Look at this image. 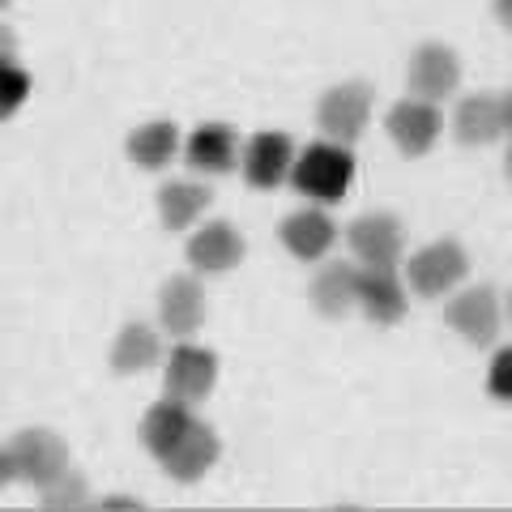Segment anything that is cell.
I'll use <instances>...</instances> for the list:
<instances>
[{
  "mask_svg": "<svg viewBox=\"0 0 512 512\" xmlns=\"http://www.w3.org/2000/svg\"><path fill=\"white\" fill-rule=\"evenodd\" d=\"M291 184L308 201H342L355 184V154H350L346 141H316L295 158Z\"/></svg>",
  "mask_w": 512,
  "mask_h": 512,
  "instance_id": "obj_1",
  "label": "cell"
},
{
  "mask_svg": "<svg viewBox=\"0 0 512 512\" xmlns=\"http://www.w3.org/2000/svg\"><path fill=\"white\" fill-rule=\"evenodd\" d=\"M466 274H470V256H466V248H461L457 239H436V244L414 252L410 265H406V278L423 299L448 295Z\"/></svg>",
  "mask_w": 512,
  "mask_h": 512,
  "instance_id": "obj_2",
  "label": "cell"
},
{
  "mask_svg": "<svg viewBox=\"0 0 512 512\" xmlns=\"http://www.w3.org/2000/svg\"><path fill=\"white\" fill-rule=\"evenodd\" d=\"M5 453H9L13 478H22V483H35V487H52L56 478L69 470V453H64L60 436H52V431H43V427L18 431Z\"/></svg>",
  "mask_w": 512,
  "mask_h": 512,
  "instance_id": "obj_3",
  "label": "cell"
},
{
  "mask_svg": "<svg viewBox=\"0 0 512 512\" xmlns=\"http://www.w3.org/2000/svg\"><path fill=\"white\" fill-rule=\"evenodd\" d=\"M453 128L461 146H491V141H500L512 128V94H495V90L466 94L457 103Z\"/></svg>",
  "mask_w": 512,
  "mask_h": 512,
  "instance_id": "obj_4",
  "label": "cell"
},
{
  "mask_svg": "<svg viewBox=\"0 0 512 512\" xmlns=\"http://www.w3.org/2000/svg\"><path fill=\"white\" fill-rule=\"evenodd\" d=\"M457 82H461V60L453 47H444V43H423L406 64V86L414 99L440 103L457 90Z\"/></svg>",
  "mask_w": 512,
  "mask_h": 512,
  "instance_id": "obj_5",
  "label": "cell"
},
{
  "mask_svg": "<svg viewBox=\"0 0 512 512\" xmlns=\"http://www.w3.org/2000/svg\"><path fill=\"white\" fill-rule=\"evenodd\" d=\"M367 116H372V90H367L363 82H342L325 90V99H320V133L333 137V141H355L363 128H367Z\"/></svg>",
  "mask_w": 512,
  "mask_h": 512,
  "instance_id": "obj_6",
  "label": "cell"
},
{
  "mask_svg": "<svg viewBox=\"0 0 512 512\" xmlns=\"http://www.w3.org/2000/svg\"><path fill=\"white\" fill-rule=\"evenodd\" d=\"M444 320H448V325H453L470 346H491L495 333H500L504 308H500V299H495L491 286H470V291L453 295V303L444 308Z\"/></svg>",
  "mask_w": 512,
  "mask_h": 512,
  "instance_id": "obj_7",
  "label": "cell"
},
{
  "mask_svg": "<svg viewBox=\"0 0 512 512\" xmlns=\"http://www.w3.org/2000/svg\"><path fill=\"white\" fill-rule=\"evenodd\" d=\"M384 128H389L393 146L402 150L406 158H423L431 146H436V137H440V111H436V103L414 99V94H410V99H402L389 111Z\"/></svg>",
  "mask_w": 512,
  "mask_h": 512,
  "instance_id": "obj_8",
  "label": "cell"
},
{
  "mask_svg": "<svg viewBox=\"0 0 512 512\" xmlns=\"http://www.w3.org/2000/svg\"><path fill=\"white\" fill-rule=\"evenodd\" d=\"M163 380H167V397H180L188 406L201 402V397H210L218 380V355L201 346H175Z\"/></svg>",
  "mask_w": 512,
  "mask_h": 512,
  "instance_id": "obj_9",
  "label": "cell"
},
{
  "mask_svg": "<svg viewBox=\"0 0 512 512\" xmlns=\"http://www.w3.org/2000/svg\"><path fill=\"white\" fill-rule=\"evenodd\" d=\"M346 244L359 256V265H397V256H402V222L393 214H363L350 222Z\"/></svg>",
  "mask_w": 512,
  "mask_h": 512,
  "instance_id": "obj_10",
  "label": "cell"
},
{
  "mask_svg": "<svg viewBox=\"0 0 512 512\" xmlns=\"http://www.w3.org/2000/svg\"><path fill=\"white\" fill-rule=\"evenodd\" d=\"M359 308L376 325H397L406 316V286L397 265H363L359 274Z\"/></svg>",
  "mask_w": 512,
  "mask_h": 512,
  "instance_id": "obj_11",
  "label": "cell"
},
{
  "mask_svg": "<svg viewBox=\"0 0 512 512\" xmlns=\"http://www.w3.org/2000/svg\"><path fill=\"white\" fill-rule=\"evenodd\" d=\"M295 167V146L286 133H256L244 150V180L252 188H278Z\"/></svg>",
  "mask_w": 512,
  "mask_h": 512,
  "instance_id": "obj_12",
  "label": "cell"
},
{
  "mask_svg": "<svg viewBox=\"0 0 512 512\" xmlns=\"http://www.w3.org/2000/svg\"><path fill=\"white\" fill-rule=\"evenodd\" d=\"M188 261L201 274H227L244 261V235L231 222H205V227L188 239Z\"/></svg>",
  "mask_w": 512,
  "mask_h": 512,
  "instance_id": "obj_13",
  "label": "cell"
},
{
  "mask_svg": "<svg viewBox=\"0 0 512 512\" xmlns=\"http://www.w3.org/2000/svg\"><path fill=\"white\" fill-rule=\"evenodd\" d=\"M218 453H222L218 431L210 423L192 419V427L184 431V440L163 457V470L175 478V483H197V478L218 461Z\"/></svg>",
  "mask_w": 512,
  "mask_h": 512,
  "instance_id": "obj_14",
  "label": "cell"
},
{
  "mask_svg": "<svg viewBox=\"0 0 512 512\" xmlns=\"http://www.w3.org/2000/svg\"><path fill=\"white\" fill-rule=\"evenodd\" d=\"M282 244L291 256H299V261H320V256L338 244V222H333L325 210H316V205L295 210L282 222Z\"/></svg>",
  "mask_w": 512,
  "mask_h": 512,
  "instance_id": "obj_15",
  "label": "cell"
},
{
  "mask_svg": "<svg viewBox=\"0 0 512 512\" xmlns=\"http://www.w3.org/2000/svg\"><path fill=\"white\" fill-rule=\"evenodd\" d=\"M359 274H363V269L346 265V261L320 265L316 278H312V303H316V312L329 316V320H338L350 308H359Z\"/></svg>",
  "mask_w": 512,
  "mask_h": 512,
  "instance_id": "obj_16",
  "label": "cell"
},
{
  "mask_svg": "<svg viewBox=\"0 0 512 512\" xmlns=\"http://www.w3.org/2000/svg\"><path fill=\"white\" fill-rule=\"evenodd\" d=\"M158 312H163L171 338H192L205 320V291L192 278H171L158 295Z\"/></svg>",
  "mask_w": 512,
  "mask_h": 512,
  "instance_id": "obj_17",
  "label": "cell"
},
{
  "mask_svg": "<svg viewBox=\"0 0 512 512\" xmlns=\"http://www.w3.org/2000/svg\"><path fill=\"white\" fill-rule=\"evenodd\" d=\"M235 154H239V141L231 124H201L188 141V163L210 175H227L235 167Z\"/></svg>",
  "mask_w": 512,
  "mask_h": 512,
  "instance_id": "obj_18",
  "label": "cell"
},
{
  "mask_svg": "<svg viewBox=\"0 0 512 512\" xmlns=\"http://www.w3.org/2000/svg\"><path fill=\"white\" fill-rule=\"evenodd\" d=\"M192 427V414H188V402H180V397H167V402H158L146 423H141V444L150 448V453L163 461L175 444L184 440V431Z\"/></svg>",
  "mask_w": 512,
  "mask_h": 512,
  "instance_id": "obj_19",
  "label": "cell"
},
{
  "mask_svg": "<svg viewBox=\"0 0 512 512\" xmlns=\"http://www.w3.org/2000/svg\"><path fill=\"white\" fill-rule=\"evenodd\" d=\"M175 150H180V128H175L171 120H150V124H141L133 137H128V158H133L137 167H146V171H158V167H167Z\"/></svg>",
  "mask_w": 512,
  "mask_h": 512,
  "instance_id": "obj_20",
  "label": "cell"
},
{
  "mask_svg": "<svg viewBox=\"0 0 512 512\" xmlns=\"http://www.w3.org/2000/svg\"><path fill=\"white\" fill-rule=\"evenodd\" d=\"M210 188L205 184H192V180H175L167 184L163 192H158V214H163V227L167 231H184L192 227L201 214H205V205H210Z\"/></svg>",
  "mask_w": 512,
  "mask_h": 512,
  "instance_id": "obj_21",
  "label": "cell"
},
{
  "mask_svg": "<svg viewBox=\"0 0 512 512\" xmlns=\"http://www.w3.org/2000/svg\"><path fill=\"white\" fill-rule=\"evenodd\" d=\"M158 333L150 325H124V333L116 338V350H111V367L120 376H133V372H150L158 363Z\"/></svg>",
  "mask_w": 512,
  "mask_h": 512,
  "instance_id": "obj_22",
  "label": "cell"
},
{
  "mask_svg": "<svg viewBox=\"0 0 512 512\" xmlns=\"http://www.w3.org/2000/svg\"><path fill=\"white\" fill-rule=\"evenodd\" d=\"M26 99H30V77L18 69V60H0V120H9Z\"/></svg>",
  "mask_w": 512,
  "mask_h": 512,
  "instance_id": "obj_23",
  "label": "cell"
},
{
  "mask_svg": "<svg viewBox=\"0 0 512 512\" xmlns=\"http://www.w3.org/2000/svg\"><path fill=\"white\" fill-rule=\"evenodd\" d=\"M43 500L47 508H64V504H82L86 500V483H82V474H73V470H64L52 487H43Z\"/></svg>",
  "mask_w": 512,
  "mask_h": 512,
  "instance_id": "obj_24",
  "label": "cell"
},
{
  "mask_svg": "<svg viewBox=\"0 0 512 512\" xmlns=\"http://www.w3.org/2000/svg\"><path fill=\"white\" fill-rule=\"evenodd\" d=\"M487 389H491V397H500V402H512V346H504L500 355L491 359Z\"/></svg>",
  "mask_w": 512,
  "mask_h": 512,
  "instance_id": "obj_25",
  "label": "cell"
},
{
  "mask_svg": "<svg viewBox=\"0 0 512 512\" xmlns=\"http://www.w3.org/2000/svg\"><path fill=\"white\" fill-rule=\"evenodd\" d=\"M13 52H18V43H13V35L0 26V60H13Z\"/></svg>",
  "mask_w": 512,
  "mask_h": 512,
  "instance_id": "obj_26",
  "label": "cell"
},
{
  "mask_svg": "<svg viewBox=\"0 0 512 512\" xmlns=\"http://www.w3.org/2000/svg\"><path fill=\"white\" fill-rule=\"evenodd\" d=\"M495 18L512 30V0H495Z\"/></svg>",
  "mask_w": 512,
  "mask_h": 512,
  "instance_id": "obj_27",
  "label": "cell"
},
{
  "mask_svg": "<svg viewBox=\"0 0 512 512\" xmlns=\"http://www.w3.org/2000/svg\"><path fill=\"white\" fill-rule=\"evenodd\" d=\"M5 478H13V466H9V453H0V483H5Z\"/></svg>",
  "mask_w": 512,
  "mask_h": 512,
  "instance_id": "obj_28",
  "label": "cell"
},
{
  "mask_svg": "<svg viewBox=\"0 0 512 512\" xmlns=\"http://www.w3.org/2000/svg\"><path fill=\"white\" fill-rule=\"evenodd\" d=\"M504 175L512 180V146H508V154H504Z\"/></svg>",
  "mask_w": 512,
  "mask_h": 512,
  "instance_id": "obj_29",
  "label": "cell"
},
{
  "mask_svg": "<svg viewBox=\"0 0 512 512\" xmlns=\"http://www.w3.org/2000/svg\"><path fill=\"white\" fill-rule=\"evenodd\" d=\"M504 312H508V320H512V291H508V299H504Z\"/></svg>",
  "mask_w": 512,
  "mask_h": 512,
  "instance_id": "obj_30",
  "label": "cell"
},
{
  "mask_svg": "<svg viewBox=\"0 0 512 512\" xmlns=\"http://www.w3.org/2000/svg\"><path fill=\"white\" fill-rule=\"evenodd\" d=\"M5 5H9V0H0V9H5Z\"/></svg>",
  "mask_w": 512,
  "mask_h": 512,
  "instance_id": "obj_31",
  "label": "cell"
}]
</instances>
